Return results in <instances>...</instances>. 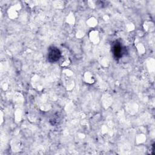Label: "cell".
Instances as JSON below:
<instances>
[{
  "label": "cell",
  "mask_w": 155,
  "mask_h": 155,
  "mask_svg": "<svg viewBox=\"0 0 155 155\" xmlns=\"http://www.w3.org/2000/svg\"><path fill=\"white\" fill-rule=\"evenodd\" d=\"M61 57V51L56 47L51 46L48 48L47 58L51 62L58 61Z\"/></svg>",
  "instance_id": "1"
},
{
  "label": "cell",
  "mask_w": 155,
  "mask_h": 155,
  "mask_svg": "<svg viewBox=\"0 0 155 155\" xmlns=\"http://www.w3.org/2000/svg\"><path fill=\"white\" fill-rule=\"evenodd\" d=\"M113 53L116 58H119L123 54V48L120 43L116 42L113 47Z\"/></svg>",
  "instance_id": "2"
}]
</instances>
